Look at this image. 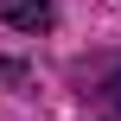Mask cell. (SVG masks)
<instances>
[{
	"label": "cell",
	"mask_w": 121,
	"mask_h": 121,
	"mask_svg": "<svg viewBox=\"0 0 121 121\" xmlns=\"http://www.w3.org/2000/svg\"><path fill=\"white\" fill-rule=\"evenodd\" d=\"M0 13H6V26H19V32H51V26H57V6H51V0H6Z\"/></svg>",
	"instance_id": "1"
}]
</instances>
